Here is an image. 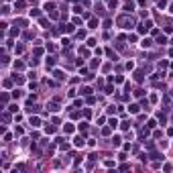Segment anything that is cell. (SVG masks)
Wrapping results in <instances>:
<instances>
[{
    "instance_id": "10",
    "label": "cell",
    "mask_w": 173,
    "mask_h": 173,
    "mask_svg": "<svg viewBox=\"0 0 173 173\" xmlns=\"http://www.w3.org/2000/svg\"><path fill=\"white\" fill-rule=\"evenodd\" d=\"M63 31H65V33H71L73 31V25H65V27H63Z\"/></svg>"
},
{
    "instance_id": "14",
    "label": "cell",
    "mask_w": 173,
    "mask_h": 173,
    "mask_svg": "<svg viewBox=\"0 0 173 173\" xmlns=\"http://www.w3.org/2000/svg\"><path fill=\"white\" fill-rule=\"evenodd\" d=\"M96 25H98V20H96V19H92V20H90V27H92V29H96Z\"/></svg>"
},
{
    "instance_id": "6",
    "label": "cell",
    "mask_w": 173,
    "mask_h": 173,
    "mask_svg": "<svg viewBox=\"0 0 173 173\" xmlns=\"http://www.w3.org/2000/svg\"><path fill=\"white\" fill-rule=\"evenodd\" d=\"M31 124H33V126H41V120L35 116V118H31Z\"/></svg>"
},
{
    "instance_id": "3",
    "label": "cell",
    "mask_w": 173,
    "mask_h": 173,
    "mask_svg": "<svg viewBox=\"0 0 173 173\" xmlns=\"http://www.w3.org/2000/svg\"><path fill=\"white\" fill-rule=\"evenodd\" d=\"M47 108H49L51 112H57V110H59V106H57V102H51V104H47Z\"/></svg>"
},
{
    "instance_id": "8",
    "label": "cell",
    "mask_w": 173,
    "mask_h": 173,
    "mask_svg": "<svg viewBox=\"0 0 173 173\" xmlns=\"http://www.w3.org/2000/svg\"><path fill=\"white\" fill-rule=\"evenodd\" d=\"M135 79H136V82H143V71H136L135 73Z\"/></svg>"
},
{
    "instance_id": "17",
    "label": "cell",
    "mask_w": 173,
    "mask_h": 173,
    "mask_svg": "<svg viewBox=\"0 0 173 173\" xmlns=\"http://www.w3.org/2000/svg\"><path fill=\"white\" fill-rule=\"evenodd\" d=\"M116 124H118V120H116V118H110V126H112V128H114Z\"/></svg>"
},
{
    "instance_id": "1",
    "label": "cell",
    "mask_w": 173,
    "mask_h": 173,
    "mask_svg": "<svg viewBox=\"0 0 173 173\" xmlns=\"http://www.w3.org/2000/svg\"><path fill=\"white\" fill-rule=\"evenodd\" d=\"M118 22H120V25H122L124 29H130L132 25H135V20H132V19H128V16H120V19H118Z\"/></svg>"
},
{
    "instance_id": "13",
    "label": "cell",
    "mask_w": 173,
    "mask_h": 173,
    "mask_svg": "<svg viewBox=\"0 0 173 173\" xmlns=\"http://www.w3.org/2000/svg\"><path fill=\"white\" fill-rule=\"evenodd\" d=\"M159 43H161V45L167 43V37H165V35H161V37H159Z\"/></svg>"
},
{
    "instance_id": "19",
    "label": "cell",
    "mask_w": 173,
    "mask_h": 173,
    "mask_svg": "<svg viewBox=\"0 0 173 173\" xmlns=\"http://www.w3.org/2000/svg\"><path fill=\"white\" fill-rule=\"evenodd\" d=\"M171 12H173V4H171Z\"/></svg>"
},
{
    "instance_id": "7",
    "label": "cell",
    "mask_w": 173,
    "mask_h": 173,
    "mask_svg": "<svg viewBox=\"0 0 173 173\" xmlns=\"http://www.w3.org/2000/svg\"><path fill=\"white\" fill-rule=\"evenodd\" d=\"M76 147H84V138L82 136H76Z\"/></svg>"
},
{
    "instance_id": "5",
    "label": "cell",
    "mask_w": 173,
    "mask_h": 173,
    "mask_svg": "<svg viewBox=\"0 0 173 173\" xmlns=\"http://www.w3.org/2000/svg\"><path fill=\"white\" fill-rule=\"evenodd\" d=\"M45 10H49V12H53V10H55V4L47 2V4H45Z\"/></svg>"
},
{
    "instance_id": "2",
    "label": "cell",
    "mask_w": 173,
    "mask_h": 173,
    "mask_svg": "<svg viewBox=\"0 0 173 173\" xmlns=\"http://www.w3.org/2000/svg\"><path fill=\"white\" fill-rule=\"evenodd\" d=\"M124 8H126V10H128V12H130V10H135V2H132V0H126V4H124Z\"/></svg>"
},
{
    "instance_id": "4",
    "label": "cell",
    "mask_w": 173,
    "mask_h": 173,
    "mask_svg": "<svg viewBox=\"0 0 173 173\" xmlns=\"http://www.w3.org/2000/svg\"><path fill=\"white\" fill-rule=\"evenodd\" d=\"M138 108H141V106H138V104H130V106H128V112L136 114V112H138Z\"/></svg>"
},
{
    "instance_id": "12",
    "label": "cell",
    "mask_w": 173,
    "mask_h": 173,
    "mask_svg": "<svg viewBox=\"0 0 173 173\" xmlns=\"http://www.w3.org/2000/svg\"><path fill=\"white\" fill-rule=\"evenodd\" d=\"M167 6V0H159V8H165Z\"/></svg>"
},
{
    "instance_id": "11",
    "label": "cell",
    "mask_w": 173,
    "mask_h": 173,
    "mask_svg": "<svg viewBox=\"0 0 173 173\" xmlns=\"http://www.w3.org/2000/svg\"><path fill=\"white\" fill-rule=\"evenodd\" d=\"M141 45H143V47H151V39H145V41H143Z\"/></svg>"
},
{
    "instance_id": "18",
    "label": "cell",
    "mask_w": 173,
    "mask_h": 173,
    "mask_svg": "<svg viewBox=\"0 0 173 173\" xmlns=\"http://www.w3.org/2000/svg\"><path fill=\"white\" fill-rule=\"evenodd\" d=\"M65 132H73V126L71 124H65Z\"/></svg>"
},
{
    "instance_id": "16",
    "label": "cell",
    "mask_w": 173,
    "mask_h": 173,
    "mask_svg": "<svg viewBox=\"0 0 173 173\" xmlns=\"http://www.w3.org/2000/svg\"><path fill=\"white\" fill-rule=\"evenodd\" d=\"M55 77H57V79H63V77H65V76H63V73H61V71H55Z\"/></svg>"
},
{
    "instance_id": "15",
    "label": "cell",
    "mask_w": 173,
    "mask_h": 173,
    "mask_svg": "<svg viewBox=\"0 0 173 173\" xmlns=\"http://www.w3.org/2000/svg\"><path fill=\"white\" fill-rule=\"evenodd\" d=\"M22 67H25V65H22L20 61H16V63H14V69H22Z\"/></svg>"
},
{
    "instance_id": "9",
    "label": "cell",
    "mask_w": 173,
    "mask_h": 173,
    "mask_svg": "<svg viewBox=\"0 0 173 173\" xmlns=\"http://www.w3.org/2000/svg\"><path fill=\"white\" fill-rule=\"evenodd\" d=\"M112 145H114V147L120 145V136H114V138H112Z\"/></svg>"
}]
</instances>
